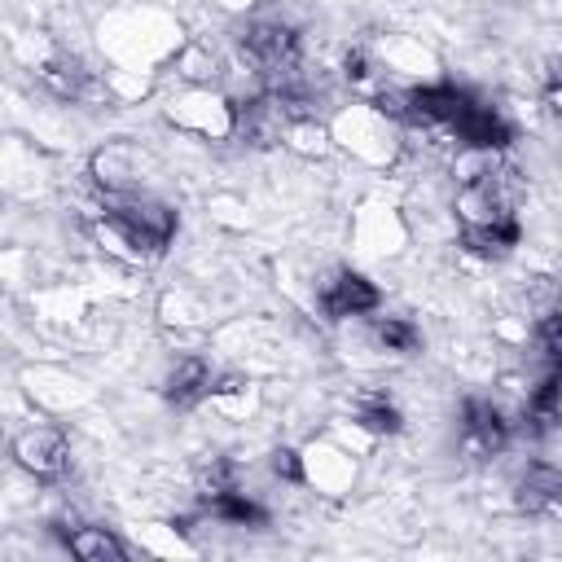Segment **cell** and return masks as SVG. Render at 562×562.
<instances>
[{
  "instance_id": "52a82bcc",
  "label": "cell",
  "mask_w": 562,
  "mask_h": 562,
  "mask_svg": "<svg viewBox=\"0 0 562 562\" xmlns=\"http://www.w3.org/2000/svg\"><path fill=\"white\" fill-rule=\"evenodd\" d=\"M452 132H457L470 149H479V154H501V149L514 145V127H509V119H505L501 110L483 105V101H474V105L461 114V123H457Z\"/></svg>"
},
{
  "instance_id": "4fadbf2b",
  "label": "cell",
  "mask_w": 562,
  "mask_h": 562,
  "mask_svg": "<svg viewBox=\"0 0 562 562\" xmlns=\"http://www.w3.org/2000/svg\"><path fill=\"white\" fill-rule=\"evenodd\" d=\"M198 509H202L206 518H215V522H233V527H263V522H268V509H263L259 501H250L246 492H237V487L202 496Z\"/></svg>"
},
{
  "instance_id": "6da1fadb",
  "label": "cell",
  "mask_w": 562,
  "mask_h": 562,
  "mask_svg": "<svg viewBox=\"0 0 562 562\" xmlns=\"http://www.w3.org/2000/svg\"><path fill=\"white\" fill-rule=\"evenodd\" d=\"M176 211L154 198H110L105 202V228L119 233L123 246L136 255H162L176 237Z\"/></svg>"
},
{
  "instance_id": "9a60e30c",
  "label": "cell",
  "mask_w": 562,
  "mask_h": 562,
  "mask_svg": "<svg viewBox=\"0 0 562 562\" xmlns=\"http://www.w3.org/2000/svg\"><path fill=\"white\" fill-rule=\"evenodd\" d=\"M373 342L378 347H386V351H400V356H413L417 347H422V334H417V325L413 321H404V316H373Z\"/></svg>"
},
{
  "instance_id": "e0dca14e",
  "label": "cell",
  "mask_w": 562,
  "mask_h": 562,
  "mask_svg": "<svg viewBox=\"0 0 562 562\" xmlns=\"http://www.w3.org/2000/svg\"><path fill=\"white\" fill-rule=\"evenodd\" d=\"M228 487H237V465H233V461L215 457L211 465H202V474H198V496H211V492H228Z\"/></svg>"
},
{
  "instance_id": "d6986e66",
  "label": "cell",
  "mask_w": 562,
  "mask_h": 562,
  "mask_svg": "<svg viewBox=\"0 0 562 562\" xmlns=\"http://www.w3.org/2000/svg\"><path fill=\"white\" fill-rule=\"evenodd\" d=\"M342 70H347L351 83H364V79H369V57H364L360 48H351V53L342 57Z\"/></svg>"
},
{
  "instance_id": "5b68a950",
  "label": "cell",
  "mask_w": 562,
  "mask_h": 562,
  "mask_svg": "<svg viewBox=\"0 0 562 562\" xmlns=\"http://www.w3.org/2000/svg\"><path fill=\"white\" fill-rule=\"evenodd\" d=\"M378 303H382L378 285H373L369 277L351 272V268L334 272V277L321 285V312H325L329 321H347V316H364V312H378Z\"/></svg>"
},
{
  "instance_id": "5bb4252c",
  "label": "cell",
  "mask_w": 562,
  "mask_h": 562,
  "mask_svg": "<svg viewBox=\"0 0 562 562\" xmlns=\"http://www.w3.org/2000/svg\"><path fill=\"white\" fill-rule=\"evenodd\" d=\"M562 422V373L553 369L527 400V413H522V426L527 435H549L553 426Z\"/></svg>"
},
{
  "instance_id": "7c38bea8",
  "label": "cell",
  "mask_w": 562,
  "mask_h": 562,
  "mask_svg": "<svg viewBox=\"0 0 562 562\" xmlns=\"http://www.w3.org/2000/svg\"><path fill=\"white\" fill-rule=\"evenodd\" d=\"M40 83L57 97V101H83L92 92V70L79 61V57H48L40 66Z\"/></svg>"
},
{
  "instance_id": "8fae6325",
  "label": "cell",
  "mask_w": 562,
  "mask_h": 562,
  "mask_svg": "<svg viewBox=\"0 0 562 562\" xmlns=\"http://www.w3.org/2000/svg\"><path fill=\"white\" fill-rule=\"evenodd\" d=\"M461 241L483 259H501L522 241V228L509 211V215H496V220H483V224H461Z\"/></svg>"
},
{
  "instance_id": "3957f363",
  "label": "cell",
  "mask_w": 562,
  "mask_h": 562,
  "mask_svg": "<svg viewBox=\"0 0 562 562\" xmlns=\"http://www.w3.org/2000/svg\"><path fill=\"white\" fill-rule=\"evenodd\" d=\"M13 461H18L26 474H35L40 483H53V479H61L66 465H70V443H66L61 430L35 426V430H22V435L13 439Z\"/></svg>"
},
{
  "instance_id": "ba28073f",
  "label": "cell",
  "mask_w": 562,
  "mask_h": 562,
  "mask_svg": "<svg viewBox=\"0 0 562 562\" xmlns=\"http://www.w3.org/2000/svg\"><path fill=\"white\" fill-rule=\"evenodd\" d=\"M461 430H465L470 448L483 452V457H492V452H501V448L509 443V422H505V413H501L492 400H479V395H470V400L461 404Z\"/></svg>"
},
{
  "instance_id": "8992f818",
  "label": "cell",
  "mask_w": 562,
  "mask_h": 562,
  "mask_svg": "<svg viewBox=\"0 0 562 562\" xmlns=\"http://www.w3.org/2000/svg\"><path fill=\"white\" fill-rule=\"evenodd\" d=\"M206 395H215V373H211V364H206L202 356H180V360L167 369V378H162V400H167L171 408H193V404H202Z\"/></svg>"
},
{
  "instance_id": "2e32d148",
  "label": "cell",
  "mask_w": 562,
  "mask_h": 562,
  "mask_svg": "<svg viewBox=\"0 0 562 562\" xmlns=\"http://www.w3.org/2000/svg\"><path fill=\"white\" fill-rule=\"evenodd\" d=\"M356 422H360L369 435H400V430H404V417H400V408H395L386 395H364V400L356 404Z\"/></svg>"
},
{
  "instance_id": "9c48e42d",
  "label": "cell",
  "mask_w": 562,
  "mask_h": 562,
  "mask_svg": "<svg viewBox=\"0 0 562 562\" xmlns=\"http://www.w3.org/2000/svg\"><path fill=\"white\" fill-rule=\"evenodd\" d=\"M53 531H57V540H61L75 558H83V562H123V558H127V544H123L110 527H83V522H75V518H70V522L61 518Z\"/></svg>"
},
{
  "instance_id": "277c9868",
  "label": "cell",
  "mask_w": 562,
  "mask_h": 562,
  "mask_svg": "<svg viewBox=\"0 0 562 562\" xmlns=\"http://www.w3.org/2000/svg\"><path fill=\"white\" fill-rule=\"evenodd\" d=\"M474 105V92L457 88V83H426V88H408V119L404 123H422V127H457L461 114Z\"/></svg>"
},
{
  "instance_id": "7a4b0ae2",
  "label": "cell",
  "mask_w": 562,
  "mask_h": 562,
  "mask_svg": "<svg viewBox=\"0 0 562 562\" xmlns=\"http://www.w3.org/2000/svg\"><path fill=\"white\" fill-rule=\"evenodd\" d=\"M246 61L255 66V75L277 88V83H290L299 79V31L285 26V22H272V18H255L241 26L237 35Z\"/></svg>"
},
{
  "instance_id": "ac0fdd59",
  "label": "cell",
  "mask_w": 562,
  "mask_h": 562,
  "mask_svg": "<svg viewBox=\"0 0 562 562\" xmlns=\"http://www.w3.org/2000/svg\"><path fill=\"white\" fill-rule=\"evenodd\" d=\"M268 465H272V474L285 479V483H307V474H303V457H299L294 448H277Z\"/></svg>"
},
{
  "instance_id": "30bf717a",
  "label": "cell",
  "mask_w": 562,
  "mask_h": 562,
  "mask_svg": "<svg viewBox=\"0 0 562 562\" xmlns=\"http://www.w3.org/2000/svg\"><path fill=\"white\" fill-rule=\"evenodd\" d=\"M562 501V470L544 465V461H531L518 483H514V505L518 514H549L553 505Z\"/></svg>"
}]
</instances>
